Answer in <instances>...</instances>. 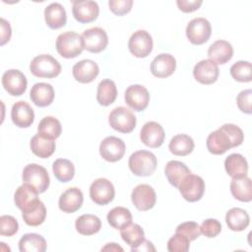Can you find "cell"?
<instances>
[{
    "label": "cell",
    "instance_id": "6da1fadb",
    "mask_svg": "<svg viewBox=\"0 0 252 252\" xmlns=\"http://www.w3.org/2000/svg\"><path fill=\"white\" fill-rule=\"evenodd\" d=\"M158 160L156 156L150 151H137L133 153L128 160V165L132 173L137 176H150L157 168Z\"/></svg>",
    "mask_w": 252,
    "mask_h": 252
},
{
    "label": "cell",
    "instance_id": "7a4b0ae2",
    "mask_svg": "<svg viewBox=\"0 0 252 252\" xmlns=\"http://www.w3.org/2000/svg\"><path fill=\"white\" fill-rule=\"evenodd\" d=\"M56 50L64 58H75L84 50L83 38L75 32H62L57 36Z\"/></svg>",
    "mask_w": 252,
    "mask_h": 252
},
{
    "label": "cell",
    "instance_id": "3957f363",
    "mask_svg": "<svg viewBox=\"0 0 252 252\" xmlns=\"http://www.w3.org/2000/svg\"><path fill=\"white\" fill-rule=\"evenodd\" d=\"M30 71L38 78H55L61 73L60 63L49 54H40L35 56L31 64Z\"/></svg>",
    "mask_w": 252,
    "mask_h": 252
},
{
    "label": "cell",
    "instance_id": "277c9868",
    "mask_svg": "<svg viewBox=\"0 0 252 252\" xmlns=\"http://www.w3.org/2000/svg\"><path fill=\"white\" fill-rule=\"evenodd\" d=\"M23 181L33 188H35L38 193L45 192L50 184V179L47 170L36 163H30L25 166L23 170Z\"/></svg>",
    "mask_w": 252,
    "mask_h": 252
},
{
    "label": "cell",
    "instance_id": "5b68a950",
    "mask_svg": "<svg viewBox=\"0 0 252 252\" xmlns=\"http://www.w3.org/2000/svg\"><path fill=\"white\" fill-rule=\"evenodd\" d=\"M108 123L114 130L127 134L134 130L136 126V117L130 109L124 106H118L112 109L109 113Z\"/></svg>",
    "mask_w": 252,
    "mask_h": 252
},
{
    "label": "cell",
    "instance_id": "8992f818",
    "mask_svg": "<svg viewBox=\"0 0 252 252\" xmlns=\"http://www.w3.org/2000/svg\"><path fill=\"white\" fill-rule=\"evenodd\" d=\"M181 196L188 202L201 200L205 192V181L199 175L189 173L179 183L178 187Z\"/></svg>",
    "mask_w": 252,
    "mask_h": 252
},
{
    "label": "cell",
    "instance_id": "52a82bcc",
    "mask_svg": "<svg viewBox=\"0 0 252 252\" xmlns=\"http://www.w3.org/2000/svg\"><path fill=\"white\" fill-rule=\"evenodd\" d=\"M212 33L210 22L205 18H195L186 27V36L193 44L200 45L207 42Z\"/></svg>",
    "mask_w": 252,
    "mask_h": 252
},
{
    "label": "cell",
    "instance_id": "ba28073f",
    "mask_svg": "<svg viewBox=\"0 0 252 252\" xmlns=\"http://www.w3.org/2000/svg\"><path fill=\"white\" fill-rule=\"evenodd\" d=\"M84 49L92 53H99L104 50L108 44L106 32L98 27L86 30L82 33Z\"/></svg>",
    "mask_w": 252,
    "mask_h": 252
},
{
    "label": "cell",
    "instance_id": "9c48e42d",
    "mask_svg": "<svg viewBox=\"0 0 252 252\" xmlns=\"http://www.w3.org/2000/svg\"><path fill=\"white\" fill-rule=\"evenodd\" d=\"M128 48L135 57L145 58L153 50V38L147 31H136L129 38Z\"/></svg>",
    "mask_w": 252,
    "mask_h": 252
},
{
    "label": "cell",
    "instance_id": "30bf717a",
    "mask_svg": "<svg viewBox=\"0 0 252 252\" xmlns=\"http://www.w3.org/2000/svg\"><path fill=\"white\" fill-rule=\"evenodd\" d=\"M114 186L106 178H97L91 184L90 197L96 205H107L114 199Z\"/></svg>",
    "mask_w": 252,
    "mask_h": 252
},
{
    "label": "cell",
    "instance_id": "8fae6325",
    "mask_svg": "<svg viewBox=\"0 0 252 252\" xmlns=\"http://www.w3.org/2000/svg\"><path fill=\"white\" fill-rule=\"evenodd\" d=\"M38 191L32 186L24 183L19 186L14 194L15 205L22 211V213H27L33 208H35L40 200L38 199Z\"/></svg>",
    "mask_w": 252,
    "mask_h": 252
},
{
    "label": "cell",
    "instance_id": "7c38bea8",
    "mask_svg": "<svg viewBox=\"0 0 252 252\" xmlns=\"http://www.w3.org/2000/svg\"><path fill=\"white\" fill-rule=\"evenodd\" d=\"M126 146L122 139L109 136L103 139L99 145V154L103 159L109 162L120 160L125 154Z\"/></svg>",
    "mask_w": 252,
    "mask_h": 252
},
{
    "label": "cell",
    "instance_id": "4fadbf2b",
    "mask_svg": "<svg viewBox=\"0 0 252 252\" xmlns=\"http://www.w3.org/2000/svg\"><path fill=\"white\" fill-rule=\"evenodd\" d=\"M2 86L9 94L19 96L26 92L28 81L21 71L10 69L2 76Z\"/></svg>",
    "mask_w": 252,
    "mask_h": 252
},
{
    "label": "cell",
    "instance_id": "5bb4252c",
    "mask_svg": "<svg viewBox=\"0 0 252 252\" xmlns=\"http://www.w3.org/2000/svg\"><path fill=\"white\" fill-rule=\"evenodd\" d=\"M125 102L134 111H143L147 108L150 101L148 90L141 85L129 86L124 94Z\"/></svg>",
    "mask_w": 252,
    "mask_h": 252
},
{
    "label": "cell",
    "instance_id": "9a60e30c",
    "mask_svg": "<svg viewBox=\"0 0 252 252\" xmlns=\"http://www.w3.org/2000/svg\"><path fill=\"white\" fill-rule=\"evenodd\" d=\"M131 200L139 211L144 212L154 208L157 201V195L154 188L149 184H140L133 189Z\"/></svg>",
    "mask_w": 252,
    "mask_h": 252
},
{
    "label": "cell",
    "instance_id": "2e32d148",
    "mask_svg": "<svg viewBox=\"0 0 252 252\" xmlns=\"http://www.w3.org/2000/svg\"><path fill=\"white\" fill-rule=\"evenodd\" d=\"M72 13L76 21L81 24H88L96 20L99 14V7L95 1L92 0L73 1Z\"/></svg>",
    "mask_w": 252,
    "mask_h": 252
},
{
    "label": "cell",
    "instance_id": "e0dca14e",
    "mask_svg": "<svg viewBox=\"0 0 252 252\" xmlns=\"http://www.w3.org/2000/svg\"><path fill=\"white\" fill-rule=\"evenodd\" d=\"M164 130L160 124L155 121H149L144 124L140 132V139L147 147L156 149L162 145L164 141Z\"/></svg>",
    "mask_w": 252,
    "mask_h": 252
},
{
    "label": "cell",
    "instance_id": "ac0fdd59",
    "mask_svg": "<svg viewBox=\"0 0 252 252\" xmlns=\"http://www.w3.org/2000/svg\"><path fill=\"white\" fill-rule=\"evenodd\" d=\"M220 70L218 64L211 59H204L198 62L193 69V76L197 82L203 85H211L219 78Z\"/></svg>",
    "mask_w": 252,
    "mask_h": 252
},
{
    "label": "cell",
    "instance_id": "d6986e66",
    "mask_svg": "<svg viewBox=\"0 0 252 252\" xmlns=\"http://www.w3.org/2000/svg\"><path fill=\"white\" fill-rule=\"evenodd\" d=\"M98 73V65L91 59L81 60L77 62L72 68L74 79L82 84L92 83L97 77Z\"/></svg>",
    "mask_w": 252,
    "mask_h": 252
},
{
    "label": "cell",
    "instance_id": "ffe728a7",
    "mask_svg": "<svg viewBox=\"0 0 252 252\" xmlns=\"http://www.w3.org/2000/svg\"><path fill=\"white\" fill-rule=\"evenodd\" d=\"M206 144L209 152L213 155H222L229 149L234 148L230 137L221 127L208 136Z\"/></svg>",
    "mask_w": 252,
    "mask_h": 252
},
{
    "label": "cell",
    "instance_id": "44dd1931",
    "mask_svg": "<svg viewBox=\"0 0 252 252\" xmlns=\"http://www.w3.org/2000/svg\"><path fill=\"white\" fill-rule=\"evenodd\" d=\"M83 202V192L77 187H70L60 195L58 206L62 212L72 214L77 212L82 207Z\"/></svg>",
    "mask_w": 252,
    "mask_h": 252
},
{
    "label": "cell",
    "instance_id": "7402d4cb",
    "mask_svg": "<svg viewBox=\"0 0 252 252\" xmlns=\"http://www.w3.org/2000/svg\"><path fill=\"white\" fill-rule=\"evenodd\" d=\"M176 68L175 58L168 53H161L154 58L151 63V72L157 78L171 76Z\"/></svg>",
    "mask_w": 252,
    "mask_h": 252
},
{
    "label": "cell",
    "instance_id": "603a6c76",
    "mask_svg": "<svg viewBox=\"0 0 252 252\" xmlns=\"http://www.w3.org/2000/svg\"><path fill=\"white\" fill-rule=\"evenodd\" d=\"M11 118L16 126L20 128H28L34 120L33 109L24 100L17 101L12 106Z\"/></svg>",
    "mask_w": 252,
    "mask_h": 252
},
{
    "label": "cell",
    "instance_id": "cb8c5ba5",
    "mask_svg": "<svg viewBox=\"0 0 252 252\" xmlns=\"http://www.w3.org/2000/svg\"><path fill=\"white\" fill-rule=\"evenodd\" d=\"M30 97L36 106H48L54 99L53 87L47 83H36L30 92Z\"/></svg>",
    "mask_w": 252,
    "mask_h": 252
},
{
    "label": "cell",
    "instance_id": "d4e9b609",
    "mask_svg": "<svg viewBox=\"0 0 252 252\" xmlns=\"http://www.w3.org/2000/svg\"><path fill=\"white\" fill-rule=\"evenodd\" d=\"M208 56L216 64H225L233 56L232 45L223 39L216 40L209 47Z\"/></svg>",
    "mask_w": 252,
    "mask_h": 252
},
{
    "label": "cell",
    "instance_id": "484cf974",
    "mask_svg": "<svg viewBox=\"0 0 252 252\" xmlns=\"http://www.w3.org/2000/svg\"><path fill=\"white\" fill-rule=\"evenodd\" d=\"M44 19L46 25L52 30H57L64 27L67 22L65 8L57 2L49 4L44 9Z\"/></svg>",
    "mask_w": 252,
    "mask_h": 252
},
{
    "label": "cell",
    "instance_id": "4316f807",
    "mask_svg": "<svg viewBox=\"0 0 252 252\" xmlns=\"http://www.w3.org/2000/svg\"><path fill=\"white\" fill-rule=\"evenodd\" d=\"M226 173L232 178L247 176L248 163L246 158L240 154H231L224 160Z\"/></svg>",
    "mask_w": 252,
    "mask_h": 252
},
{
    "label": "cell",
    "instance_id": "83f0119b",
    "mask_svg": "<svg viewBox=\"0 0 252 252\" xmlns=\"http://www.w3.org/2000/svg\"><path fill=\"white\" fill-rule=\"evenodd\" d=\"M30 147L32 152L36 157L47 158L54 153L56 146L53 139H49L40 134H36L31 139Z\"/></svg>",
    "mask_w": 252,
    "mask_h": 252
},
{
    "label": "cell",
    "instance_id": "f1b7e54d",
    "mask_svg": "<svg viewBox=\"0 0 252 252\" xmlns=\"http://www.w3.org/2000/svg\"><path fill=\"white\" fill-rule=\"evenodd\" d=\"M230 192L232 196L240 202H250L252 200V184L248 176L232 178L230 182Z\"/></svg>",
    "mask_w": 252,
    "mask_h": 252
},
{
    "label": "cell",
    "instance_id": "f546056e",
    "mask_svg": "<svg viewBox=\"0 0 252 252\" xmlns=\"http://www.w3.org/2000/svg\"><path fill=\"white\" fill-rule=\"evenodd\" d=\"M225 222L229 229L242 231L249 225L250 217L248 213L241 208H231L225 215Z\"/></svg>",
    "mask_w": 252,
    "mask_h": 252
},
{
    "label": "cell",
    "instance_id": "4dcf8cb0",
    "mask_svg": "<svg viewBox=\"0 0 252 252\" xmlns=\"http://www.w3.org/2000/svg\"><path fill=\"white\" fill-rule=\"evenodd\" d=\"M164 173L168 182L177 188L182 179L191 173V171L184 162L179 160H169L165 165Z\"/></svg>",
    "mask_w": 252,
    "mask_h": 252
},
{
    "label": "cell",
    "instance_id": "1f68e13d",
    "mask_svg": "<svg viewBox=\"0 0 252 252\" xmlns=\"http://www.w3.org/2000/svg\"><path fill=\"white\" fill-rule=\"evenodd\" d=\"M76 230L82 235H93L101 228V221L98 217L91 214L80 216L75 222Z\"/></svg>",
    "mask_w": 252,
    "mask_h": 252
},
{
    "label": "cell",
    "instance_id": "d6a6232c",
    "mask_svg": "<svg viewBox=\"0 0 252 252\" xmlns=\"http://www.w3.org/2000/svg\"><path fill=\"white\" fill-rule=\"evenodd\" d=\"M194 146V141L190 136L186 134H178L172 137L168 149L175 156L185 157L192 153Z\"/></svg>",
    "mask_w": 252,
    "mask_h": 252
},
{
    "label": "cell",
    "instance_id": "836d02e7",
    "mask_svg": "<svg viewBox=\"0 0 252 252\" xmlns=\"http://www.w3.org/2000/svg\"><path fill=\"white\" fill-rule=\"evenodd\" d=\"M117 96L116 85L112 80L105 79L99 82L96 92V100L102 106H108L114 102Z\"/></svg>",
    "mask_w": 252,
    "mask_h": 252
},
{
    "label": "cell",
    "instance_id": "e575fe53",
    "mask_svg": "<svg viewBox=\"0 0 252 252\" xmlns=\"http://www.w3.org/2000/svg\"><path fill=\"white\" fill-rule=\"evenodd\" d=\"M19 250L21 252H44L46 241L37 233H26L19 241Z\"/></svg>",
    "mask_w": 252,
    "mask_h": 252
},
{
    "label": "cell",
    "instance_id": "d590c367",
    "mask_svg": "<svg viewBox=\"0 0 252 252\" xmlns=\"http://www.w3.org/2000/svg\"><path fill=\"white\" fill-rule=\"evenodd\" d=\"M108 223L115 229H122L132 222L131 212L124 207H115L107 214Z\"/></svg>",
    "mask_w": 252,
    "mask_h": 252
},
{
    "label": "cell",
    "instance_id": "8d00e7d4",
    "mask_svg": "<svg viewBox=\"0 0 252 252\" xmlns=\"http://www.w3.org/2000/svg\"><path fill=\"white\" fill-rule=\"evenodd\" d=\"M120 235L122 239L131 247L135 248L139 246L145 240V232L141 225L137 223H130L124 228L120 229Z\"/></svg>",
    "mask_w": 252,
    "mask_h": 252
},
{
    "label": "cell",
    "instance_id": "74e56055",
    "mask_svg": "<svg viewBox=\"0 0 252 252\" xmlns=\"http://www.w3.org/2000/svg\"><path fill=\"white\" fill-rule=\"evenodd\" d=\"M38 134L49 138V139H57L62 131L60 121L53 116H45L41 119L37 126Z\"/></svg>",
    "mask_w": 252,
    "mask_h": 252
},
{
    "label": "cell",
    "instance_id": "f35d334b",
    "mask_svg": "<svg viewBox=\"0 0 252 252\" xmlns=\"http://www.w3.org/2000/svg\"><path fill=\"white\" fill-rule=\"evenodd\" d=\"M52 170L54 176L60 182H69L75 175L74 164L66 158H58L53 162Z\"/></svg>",
    "mask_w": 252,
    "mask_h": 252
},
{
    "label": "cell",
    "instance_id": "ab89813d",
    "mask_svg": "<svg viewBox=\"0 0 252 252\" xmlns=\"http://www.w3.org/2000/svg\"><path fill=\"white\" fill-rule=\"evenodd\" d=\"M231 77L241 83H248L252 80V68L251 63L248 61H237L230 67Z\"/></svg>",
    "mask_w": 252,
    "mask_h": 252
},
{
    "label": "cell",
    "instance_id": "60d3db41",
    "mask_svg": "<svg viewBox=\"0 0 252 252\" xmlns=\"http://www.w3.org/2000/svg\"><path fill=\"white\" fill-rule=\"evenodd\" d=\"M22 217L28 225L37 226L41 224L46 218V208L44 204L40 201L39 204L32 210L27 213H22Z\"/></svg>",
    "mask_w": 252,
    "mask_h": 252
},
{
    "label": "cell",
    "instance_id": "b9f144b4",
    "mask_svg": "<svg viewBox=\"0 0 252 252\" xmlns=\"http://www.w3.org/2000/svg\"><path fill=\"white\" fill-rule=\"evenodd\" d=\"M190 240L183 234L175 232L167 241V250L169 252H186L189 250Z\"/></svg>",
    "mask_w": 252,
    "mask_h": 252
},
{
    "label": "cell",
    "instance_id": "7bdbcfd3",
    "mask_svg": "<svg viewBox=\"0 0 252 252\" xmlns=\"http://www.w3.org/2000/svg\"><path fill=\"white\" fill-rule=\"evenodd\" d=\"M19 229L17 220L9 215L0 217V234L3 236H13Z\"/></svg>",
    "mask_w": 252,
    "mask_h": 252
},
{
    "label": "cell",
    "instance_id": "ee69618b",
    "mask_svg": "<svg viewBox=\"0 0 252 252\" xmlns=\"http://www.w3.org/2000/svg\"><path fill=\"white\" fill-rule=\"evenodd\" d=\"M221 231V224L216 219H207L200 225V232L206 237L213 238L218 236Z\"/></svg>",
    "mask_w": 252,
    "mask_h": 252
},
{
    "label": "cell",
    "instance_id": "f6af8a7d",
    "mask_svg": "<svg viewBox=\"0 0 252 252\" xmlns=\"http://www.w3.org/2000/svg\"><path fill=\"white\" fill-rule=\"evenodd\" d=\"M175 232L185 235L190 241L195 240L201 234L200 225L195 221H185V222L180 223L176 227Z\"/></svg>",
    "mask_w": 252,
    "mask_h": 252
},
{
    "label": "cell",
    "instance_id": "bcb514c9",
    "mask_svg": "<svg viewBox=\"0 0 252 252\" xmlns=\"http://www.w3.org/2000/svg\"><path fill=\"white\" fill-rule=\"evenodd\" d=\"M108 6L110 11L117 16H124L128 14L133 6L132 0H109Z\"/></svg>",
    "mask_w": 252,
    "mask_h": 252
},
{
    "label": "cell",
    "instance_id": "7dc6e473",
    "mask_svg": "<svg viewBox=\"0 0 252 252\" xmlns=\"http://www.w3.org/2000/svg\"><path fill=\"white\" fill-rule=\"evenodd\" d=\"M230 137L233 147H238L242 144L243 140H244V134L243 131L236 125L231 124V123H226L223 124L222 126H220Z\"/></svg>",
    "mask_w": 252,
    "mask_h": 252
},
{
    "label": "cell",
    "instance_id": "c3c4849f",
    "mask_svg": "<svg viewBox=\"0 0 252 252\" xmlns=\"http://www.w3.org/2000/svg\"><path fill=\"white\" fill-rule=\"evenodd\" d=\"M251 101H252V91L251 90H244V91L240 92L236 97V103H237L238 108L246 114L252 113Z\"/></svg>",
    "mask_w": 252,
    "mask_h": 252
},
{
    "label": "cell",
    "instance_id": "681fc988",
    "mask_svg": "<svg viewBox=\"0 0 252 252\" xmlns=\"http://www.w3.org/2000/svg\"><path fill=\"white\" fill-rule=\"evenodd\" d=\"M203 1L201 0H177L176 4L180 11L184 13H191L200 8Z\"/></svg>",
    "mask_w": 252,
    "mask_h": 252
},
{
    "label": "cell",
    "instance_id": "f907efd6",
    "mask_svg": "<svg viewBox=\"0 0 252 252\" xmlns=\"http://www.w3.org/2000/svg\"><path fill=\"white\" fill-rule=\"evenodd\" d=\"M0 22H1V45H4L11 38L12 30L9 22H7L5 19L1 18Z\"/></svg>",
    "mask_w": 252,
    "mask_h": 252
},
{
    "label": "cell",
    "instance_id": "816d5d0a",
    "mask_svg": "<svg viewBox=\"0 0 252 252\" xmlns=\"http://www.w3.org/2000/svg\"><path fill=\"white\" fill-rule=\"evenodd\" d=\"M131 251L132 252H136V251L149 252V251H156V248H155V246L153 245V243L151 241L145 239L139 246H137L135 248H131Z\"/></svg>",
    "mask_w": 252,
    "mask_h": 252
},
{
    "label": "cell",
    "instance_id": "f5cc1de1",
    "mask_svg": "<svg viewBox=\"0 0 252 252\" xmlns=\"http://www.w3.org/2000/svg\"><path fill=\"white\" fill-rule=\"evenodd\" d=\"M105 251V250H110V251H123V248L120 247L118 244L116 243H107L104 247L101 248V251Z\"/></svg>",
    "mask_w": 252,
    "mask_h": 252
}]
</instances>
